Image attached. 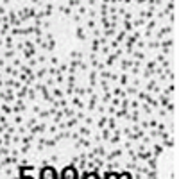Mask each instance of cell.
<instances>
[{
    "label": "cell",
    "instance_id": "1",
    "mask_svg": "<svg viewBox=\"0 0 179 179\" xmlns=\"http://www.w3.org/2000/svg\"><path fill=\"white\" fill-rule=\"evenodd\" d=\"M39 175H41V177H54L56 174L52 172V168H49V167H47V168H43V172H41Z\"/></svg>",
    "mask_w": 179,
    "mask_h": 179
}]
</instances>
